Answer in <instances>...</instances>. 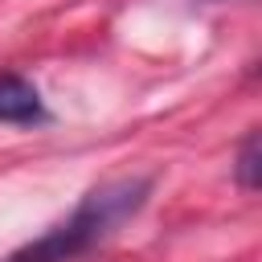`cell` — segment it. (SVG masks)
Here are the masks:
<instances>
[{"label": "cell", "instance_id": "cell-1", "mask_svg": "<svg viewBox=\"0 0 262 262\" xmlns=\"http://www.w3.org/2000/svg\"><path fill=\"white\" fill-rule=\"evenodd\" d=\"M147 196H151V176L106 180V184L90 188L66 221H57L41 237L12 250L4 262H74V258L90 254L98 242H106L123 221H131L147 205Z\"/></svg>", "mask_w": 262, "mask_h": 262}, {"label": "cell", "instance_id": "cell-2", "mask_svg": "<svg viewBox=\"0 0 262 262\" xmlns=\"http://www.w3.org/2000/svg\"><path fill=\"white\" fill-rule=\"evenodd\" d=\"M0 123L12 127H41L49 123V111L37 94V86L12 70H0Z\"/></svg>", "mask_w": 262, "mask_h": 262}, {"label": "cell", "instance_id": "cell-3", "mask_svg": "<svg viewBox=\"0 0 262 262\" xmlns=\"http://www.w3.org/2000/svg\"><path fill=\"white\" fill-rule=\"evenodd\" d=\"M233 180L250 192H262V131H254L242 143V151L233 160Z\"/></svg>", "mask_w": 262, "mask_h": 262}]
</instances>
